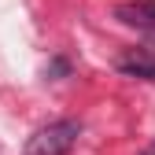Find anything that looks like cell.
I'll return each mask as SVG.
<instances>
[{
  "instance_id": "cell-1",
  "label": "cell",
  "mask_w": 155,
  "mask_h": 155,
  "mask_svg": "<svg viewBox=\"0 0 155 155\" xmlns=\"http://www.w3.org/2000/svg\"><path fill=\"white\" fill-rule=\"evenodd\" d=\"M81 137V126L74 118H59V122H48L45 129H37L30 144H26V155H70V148Z\"/></svg>"
},
{
  "instance_id": "cell-2",
  "label": "cell",
  "mask_w": 155,
  "mask_h": 155,
  "mask_svg": "<svg viewBox=\"0 0 155 155\" xmlns=\"http://www.w3.org/2000/svg\"><path fill=\"white\" fill-rule=\"evenodd\" d=\"M114 18L137 30H155V0H126L114 8Z\"/></svg>"
},
{
  "instance_id": "cell-3",
  "label": "cell",
  "mask_w": 155,
  "mask_h": 155,
  "mask_svg": "<svg viewBox=\"0 0 155 155\" xmlns=\"http://www.w3.org/2000/svg\"><path fill=\"white\" fill-rule=\"evenodd\" d=\"M118 70L126 74V78H144V81H155V59L151 55H144V52H126V55H118Z\"/></svg>"
},
{
  "instance_id": "cell-4",
  "label": "cell",
  "mask_w": 155,
  "mask_h": 155,
  "mask_svg": "<svg viewBox=\"0 0 155 155\" xmlns=\"http://www.w3.org/2000/svg\"><path fill=\"white\" fill-rule=\"evenodd\" d=\"M140 155H155V144H148V148H144V151H140Z\"/></svg>"
}]
</instances>
